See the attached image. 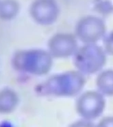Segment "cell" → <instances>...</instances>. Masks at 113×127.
Segmentation results:
<instances>
[{
  "label": "cell",
  "mask_w": 113,
  "mask_h": 127,
  "mask_svg": "<svg viewBox=\"0 0 113 127\" xmlns=\"http://www.w3.org/2000/svg\"><path fill=\"white\" fill-rule=\"evenodd\" d=\"M85 84L84 74L78 70L67 71L49 77L37 87L36 92L42 95L71 97L79 94Z\"/></svg>",
  "instance_id": "obj_1"
},
{
  "label": "cell",
  "mask_w": 113,
  "mask_h": 127,
  "mask_svg": "<svg viewBox=\"0 0 113 127\" xmlns=\"http://www.w3.org/2000/svg\"><path fill=\"white\" fill-rule=\"evenodd\" d=\"M53 57L43 49L17 51L12 57L11 65L18 72L41 76L47 74L53 66Z\"/></svg>",
  "instance_id": "obj_2"
},
{
  "label": "cell",
  "mask_w": 113,
  "mask_h": 127,
  "mask_svg": "<svg viewBox=\"0 0 113 127\" xmlns=\"http://www.w3.org/2000/svg\"><path fill=\"white\" fill-rule=\"evenodd\" d=\"M106 63V52L95 43L85 44L79 47L73 55V64L77 70L84 75L98 72Z\"/></svg>",
  "instance_id": "obj_3"
},
{
  "label": "cell",
  "mask_w": 113,
  "mask_h": 127,
  "mask_svg": "<svg viewBox=\"0 0 113 127\" xmlns=\"http://www.w3.org/2000/svg\"><path fill=\"white\" fill-rule=\"evenodd\" d=\"M106 31V28L104 20L93 15L81 18L75 28L77 38L84 44L96 43L104 38Z\"/></svg>",
  "instance_id": "obj_4"
},
{
  "label": "cell",
  "mask_w": 113,
  "mask_h": 127,
  "mask_svg": "<svg viewBox=\"0 0 113 127\" xmlns=\"http://www.w3.org/2000/svg\"><path fill=\"white\" fill-rule=\"evenodd\" d=\"M106 106L104 95L99 92L88 91L80 95L75 104L78 115L86 120L92 121L103 113Z\"/></svg>",
  "instance_id": "obj_5"
},
{
  "label": "cell",
  "mask_w": 113,
  "mask_h": 127,
  "mask_svg": "<svg viewBox=\"0 0 113 127\" xmlns=\"http://www.w3.org/2000/svg\"><path fill=\"white\" fill-rule=\"evenodd\" d=\"M78 48L76 36L69 33H58L48 41V52L53 58L65 59L73 56Z\"/></svg>",
  "instance_id": "obj_6"
},
{
  "label": "cell",
  "mask_w": 113,
  "mask_h": 127,
  "mask_svg": "<svg viewBox=\"0 0 113 127\" xmlns=\"http://www.w3.org/2000/svg\"><path fill=\"white\" fill-rule=\"evenodd\" d=\"M60 8L55 0H34L30 7V15L36 24L49 26L59 17Z\"/></svg>",
  "instance_id": "obj_7"
},
{
  "label": "cell",
  "mask_w": 113,
  "mask_h": 127,
  "mask_svg": "<svg viewBox=\"0 0 113 127\" xmlns=\"http://www.w3.org/2000/svg\"><path fill=\"white\" fill-rule=\"evenodd\" d=\"M19 103L17 93L11 88L0 90V113L9 114L13 112Z\"/></svg>",
  "instance_id": "obj_8"
},
{
  "label": "cell",
  "mask_w": 113,
  "mask_h": 127,
  "mask_svg": "<svg viewBox=\"0 0 113 127\" xmlns=\"http://www.w3.org/2000/svg\"><path fill=\"white\" fill-rule=\"evenodd\" d=\"M98 92L104 95L113 96V70L107 69L101 71L96 80Z\"/></svg>",
  "instance_id": "obj_9"
},
{
  "label": "cell",
  "mask_w": 113,
  "mask_h": 127,
  "mask_svg": "<svg viewBox=\"0 0 113 127\" xmlns=\"http://www.w3.org/2000/svg\"><path fill=\"white\" fill-rule=\"evenodd\" d=\"M20 11L17 0H0V19L10 21L15 19Z\"/></svg>",
  "instance_id": "obj_10"
},
{
  "label": "cell",
  "mask_w": 113,
  "mask_h": 127,
  "mask_svg": "<svg viewBox=\"0 0 113 127\" xmlns=\"http://www.w3.org/2000/svg\"><path fill=\"white\" fill-rule=\"evenodd\" d=\"M93 8L102 15H108L113 12V3L110 0H94Z\"/></svg>",
  "instance_id": "obj_11"
},
{
  "label": "cell",
  "mask_w": 113,
  "mask_h": 127,
  "mask_svg": "<svg viewBox=\"0 0 113 127\" xmlns=\"http://www.w3.org/2000/svg\"><path fill=\"white\" fill-rule=\"evenodd\" d=\"M104 45L106 53L113 56V31L104 36Z\"/></svg>",
  "instance_id": "obj_12"
},
{
  "label": "cell",
  "mask_w": 113,
  "mask_h": 127,
  "mask_svg": "<svg viewBox=\"0 0 113 127\" xmlns=\"http://www.w3.org/2000/svg\"><path fill=\"white\" fill-rule=\"evenodd\" d=\"M99 127H113V116L106 117L99 123Z\"/></svg>",
  "instance_id": "obj_13"
}]
</instances>
